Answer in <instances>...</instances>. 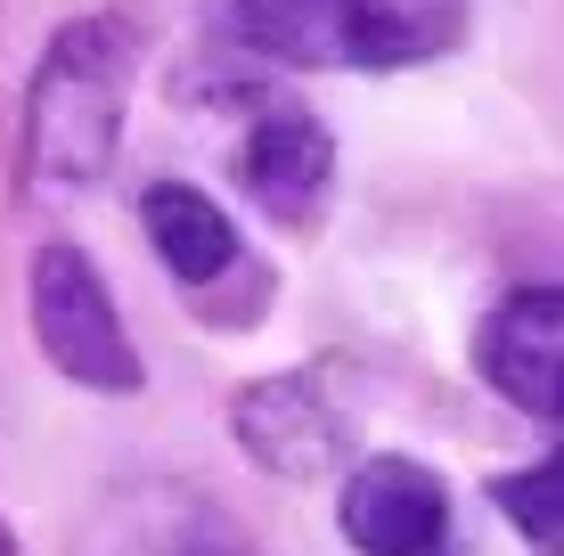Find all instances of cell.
Here are the masks:
<instances>
[{"label": "cell", "instance_id": "52a82bcc", "mask_svg": "<svg viewBox=\"0 0 564 556\" xmlns=\"http://www.w3.org/2000/svg\"><path fill=\"white\" fill-rule=\"evenodd\" d=\"M336 181V140L303 99H262L246 115V148H238V188L262 205L270 221L311 229Z\"/></svg>", "mask_w": 564, "mask_h": 556}, {"label": "cell", "instance_id": "277c9868", "mask_svg": "<svg viewBox=\"0 0 564 556\" xmlns=\"http://www.w3.org/2000/svg\"><path fill=\"white\" fill-rule=\"evenodd\" d=\"M25 319H33L42 360L66 377V385H83V393H140V385H148L140 344H131L123 312H115L99 262H90L74 238H50L42 254H33Z\"/></svg>", "mask_w": 564, "mask_h": 556}, {"label": "cell", "instance_id": "30bf717a", "mask_svg": "<svg viewBox=\"0 0 564 556\" xmlns=\"http://www.w3.org/2000/svg\"><path fill=\"white\" fill-rule=\"evenodd\" d=\"M482 500L508 515L532 556H564V443L549 458H532V467H499L482 483Z\"/></svg>", "mask_w": 564, "mask_h": 556}, {"label": "cell", "instance_id": "ba28073f", "mask_svg": "<svg viewBox=\"0 0 564 556\" xmlns=\"http://www.w3.org/2000/svg\"><path fill=\"white\" fill-rule=\"evenodd\" d=\"M140 229H148L155 262L172 271V286H181L188 303L213 295L229 271L254 262V254H246V238H238V221H229L197 181H148L140 188Z\"/></svg>", "mask_w": 564, "mask_h": 556}, {"label": "cell", "instance_id": "5b68a950", "mask_svg": "<svg viewBox=\"0 0 564 556\" xmlns=\"http://www.w3.org/2000/svg\"><path fill=\"white\" fill-rule=\"evenodd\" d=\"M336 524L360 556H466L451 483L410 450L352 458V475L336 483Z\"/></svg>", "mask_w": 564, "mask_h": 556}, {"label": "cell", "instance_id": "7a4b0ae2", "mask_svg": "<svg viewBox=\"0 0 564 556\" xmlns=\"http://www.w3.org/2000/svg\"><path fill=\"white\" fill-rule=\"evenodd\" d=\"M229 25L262 66L393 74L466 42V0H229Z\"/></svg>", "mask_w": 564, "mask_h": 556}, {"label": "cell", "instance_id": "6da1fadb", "mask_svg": "<svg viewBox=\"0 0 564 556\" xmlns=\"http://www.w3.org/2000/svg\"><path fill=\"white\" fill-rule=\"evenodd\" d=\"M140 66V25L123 9H83L50 33L25 83V131H17V188L25 197H83L115 172Z\"/></svg>", "mask_w": 564, "mask_h": 556}, {"label": "cell", "instance_id": "8992f818", "mask_svg": "<svg viewBox=\"0 0 564 556\" xmlns=\"http://www.w3.org/2000/svg\"><path fill=\"white\" fill-rule=\"evenodd\" d=\"M475 377L491 385L508 410L564 426V279L549 286H516L482 312L475 328Z\"/></svg>", "mask_w": 564, "mask_h": 556}, {"label": "cell", "instance_id": "3957f363", "mask_svg": "<svg viewBox=\"0 0 564 556\" xmlns=\"http://www.w3.org/2000/svg\"><path fill=\"white\" fill-rule=\"evenodd\" d=\"M360 410L368 401L352 393V377L336 360H303V369H279V377H254L229 401V434L238 450L254 458L262 475L279 483H327V475H352L360 458Z\"/></svg>", "mask_w": 564, "mask_h": 556}, {"label": "cell", "instance_id": "9c48e42d", "mask_svg": "<svg viewBox=\"0 0 564 556\" xmlns=\"http://www.w3.org/2000/svg\"><path fill=\"white\" fill-rule=\"evenodd\" d=\"M115 548L123 556H254L221 508L188 500V491H148L131 508V532H115Z\"/></svg>", "mask_w": 564, "mask_h": 556}, {"label": "cell", "instance_id": "8fae6325", "mask_svg": "<svg viewBox=\"0 0 564 556\" xmlns=\"http://www.w3.org/2000/svg\"><path fill=\"white\" fill-rule=\"evenodd\" d=\"M0 556H17V532H9V524H0Z\"/></svg>", "mask_w": 564, "mask_h": 556}]
</instances>
